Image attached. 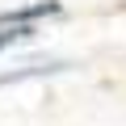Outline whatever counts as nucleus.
I'll return each instance as SVG.
<instances>
[{
  "label": "nucleus",
  "mask_w": 126,
  "mask_h": 126,
  "mask_svg": "<svg viewBox=\"0 0 126 126\" xmlns=\"http://www.w3.org/2000/svg\"><path fill=\"white\" fill-rule=\"evenodd\" d=\"M67 63H34V67H21V72H9V76H0V88L4 84H21V80H34V76H55L63 72Z\"/></svg>",
  "instance_id": "2"
},
{
  "label": "nucleus",
  "mask_w": 126,
  "mask_h": 126,
  "mask_svg": "<svg viewBox=\"0 0 126 126\" xmlns=\"http://www.w3.org/2000/svg\"><path fill=\"white\" fill-rule=\"evenodd\" d=\"M59 13H63V0H34V4H21V9L0 13V25H34V21L59 17Z\"/></svg>",
  "instance_id": "1"
},
{
  "label": "nucleus",
  "mask_w": 126,
  "mask_h": 126,
  "mask_svg": "<svg viewBox=\"0 0 126 126\" xmlns=\"http://www.w3.org/2000/svg\"><path fill=\"white\" fill-rule=\"evenodd\" d=\"M30 38H34V25H4L0 30V50H9L17 42H30Z\"/></svg>",
  "instance_id": "3"
}]
</instances>
